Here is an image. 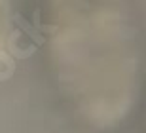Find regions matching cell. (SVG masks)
<instances>
[{"instance_id":"cell-1","label":"cell","mask_w":146,"mask_h":133,"mask_svg":"<svg viewBox=\"0 0 146 133\" xmlns=\"http://www.w3.org/2000/svg\"><path fill=\"white\" fill-rule=\"evenodd\" d=\"M53 15V61L66 82L104 78L125 82L137 76L133 32L108 0H59Z\"/></svg>"},{"instance_id":"cell-2","label":"cell","mask_w":146,"mask_h":133,"mask_svg":"<svg viewBox=\"0 0 146 133\" xmlns=\"http://www.w3.org/2000/svg\"><path fill=\"white\" fill-rule=\"evenodd\" d=\"M21 0H0V53L10 44L19 17Z\"/></svg>"}]
</instances>
